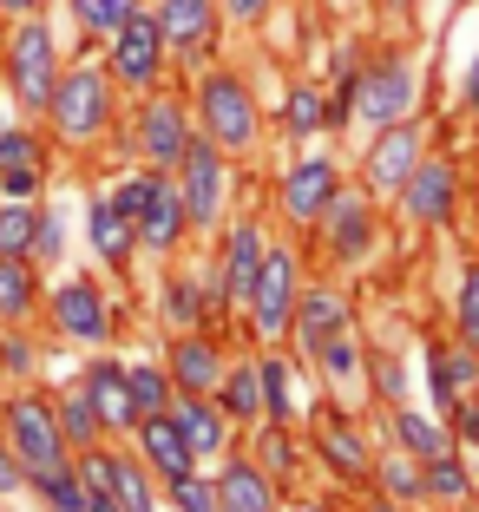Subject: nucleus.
<instances>
[{
    "label": "nucleus",
    "mask_w": 479,
    "mask_h": 512,
    "mask_svg": "<svg viewBox=\"0 0 479 512\" xmlns=\"http://www.w3.org/2000/svg\"><path fill=\"white\" fill-rule=\"evenodd\" d=\"M335 191H342V171H335L329 158H302V165H289V178H283V217L289 224H322V211H329Z\"/></svg>",
    "instance_id": "15"
},
{
    "label": "nucleus",
    "mask_w": 479,
    "mask_h": 512,
    "mask_svg": "<svg viewBox=\"0 0 479 512\" xmlns=\"http://www.w3.org/2000/svg\"><path fill=\"white\" fill-rule=\"evenodd\" d=\"M217 499H224V512H276V480L256 460H224V473H217Z\"/></svg>",
    "instance_id": "24"
},
{
    "label": "nucleus",
    "mask_w": 479,
    "mask_h": 512,
    "mask_svg": "<svg viewBox=\"0 0 479 512\" xmlns=\"http://www.w3.org/2000/svg\"><path fill=\"white\" fill-rule=\"evenodd\" d=\"M309 362L322 368V381H329V394H335V401H361V394H368V342H361L355 329L329 335V342L315 348Z\"/></svg>",
    "instance_id": "16"
},
{
    "label": "nucleus",
    "mask_w": 479,
    "mask_h": 512,
    "mask_svg": "<svg viewBox=\"0 0 479 512\" xmlns=\"http://www.w3.org/2000/svg\"><path fill=\"white\" fill-rule=\"evenodd\" d=\"M420 165V125L414 119H394L375 132V145H368V158H361V184L375 197H401V184L414 178Z\"/></svg>",
    "instance_id": "5"
},
{
    "label": "nucleus",
    "mask_w": 479,
    "mask_h": 512,
    "mask_svg": "<svg viewBox=\"0 0 479 512\" xmlns=\"http://www.w3.org/2000/svg\"><path fill=\"white\" fill-rule=\"evenodd\" d=\"M0 493H27V467H20V453L0 440Z\"/></svg>",
    "instance_id": "48"
},
{
    "label": "nucleus",
    "mask_w": 479,
    "mask_h": 512,
    "mask_svg": "<svg viewBox=\"0 0 479 512\" xmlns=\"http://www.w3.org/2000/svg\"><path fill=\"white\" fill-rule=\"evenodd\" d=\"M466 106L479 112V60H473V73H466Z\"/></svg>",
    "instance_id": "51"
},
{
    "label": "nucleus",
    "mask_w": 479,
    "mask_h": 512,
    "mask_svg": "<svg viewBox=\"0 0 479 512\" xmlns=\"http://www.w3.org/2000/svg\"><path fill=\"white\" fill-rule=\"evenodd\" d=\"M230 14H237V20H263V14H270V0H230Z\"/></svg>",
    "instance_id": "49"
},
{
    "label": "nucleus",
    "mask_w": 479,
    "mask_h": 512,
    "mask_svg": "<svg viewBox=\"0 0 479 512\" xmlns=\"http://www.w3.org/2000/svg\"><path fill=\"white\" fill-rule=\"evenodd\" d=\"M0 368H7V375H27V368H33L27 335H0Z\"/></svg>",
    "instance_id": "47"
},
{
    "label": "nucleus",
    "mask_w": 479,
    "mask_h": 512,
    "mask_svg": "<svg viewBox=\"0 0 479 512\" xmlns=\"http://www.w3.org/2000/svg\"><path fill=\"white\" fill-rule=\"evenodd\" d=\"M33 243H40V211L33 204H0V250L33 256Z\"/></svg>",
    "instance_id": "36"
},
{
    "label": "nucleus",
    "mask_w": 479,
    "mask_h": 512,
    "mask_svg": "<svg viewBox=\"0 0 479 512\" xmlns=\"http://www.w3.org/2000/svg\"><path fill=\"white\" fill-rule=\"evenodd\" d=\"M53 33L40 27V20L27 14V27L14 33V92L27 112H46V99H53Z\"/></svg>",
    "instance_id": "12"
},
{
    "label": "nucleus",
    "mask_w": 479,
    "mask_h": 512,
    "mask_svg": "<svg viewBox=\"0 0 479 512\" xmlns=\"http://www.w3.org/2000/svg\"><path fill=\"white\" fill-rule=\"evenodd\" d=\"M197 119H204V138H217L224 151H250L256 145V99L237 73H210L204 92H197Z\"/></svg>",
    "instance_id": "4"
},
{
    "label": "nucleus",
    "mask_w": 479,
    "mask_h": 512,
    "mask_svg": "<svg viewBox=\"0 0 479 512\" xmlns=\"http://www.w3.org/2000/svg\"><path fill=\"white\" fill-rule=\"evenodd\" d=\"M296 512H335V506H322V499H302V506Z\"/></svg>",
    "instance_id": "54"
},
{
    "label": "nucleus",
    "mask_w": 479,
    "mask_h": 512,
    "mask_svg": "<svg viewBox=\"0 0 479 512\" xmlns=\"http://www.w3.org/2000/svg\"><path fill=\"white\" fill-rule=\"evenodd\" d=\"M322 243H329V256H342V263H361V256L375 250V191H368V184L329 197V211H322Z\"/></svg>",
    "instance_id": "8"
},
{
    "label": "nucleus",
    "mask_w": 479,
    "mask_h": 512,
    "mask_svg": "<svg viewBox=\"0 0 479 512\" xmlns=\"http://www.w3.org/2000/svg\"><path fill=\"white\" fill-rule=\"evenodd\" d=\"M33 302H40L33 256H7V250H0V322H27Z\"/></svg>",
    "instance_id": "28"
},
{
    "label": "nucleus",
    "mask_w": 479,
    "mask_h": 512,
    "mask_svg": "<svg viewBox=\"0 0 479 512\" xmlns=\"http://www.w3.org/2000/svg\"><path fill=\"white\" fill-rule=\"evenodd\" d=\"M79 381H86L92 407H99L105 434H132V427H138V407H132V381H125V368L119 362H92Z\"/></svg>",
    "instance_id": "21"
},
{
    "label": "nucleus",
    "mask_w": 479,
    "mask_h": 512,
    "mask_svg": "<svg viewBox=\"0 0 479 512\" xmlns=\"http://www.w3.org/2000/svg\"><path fill=\"white\" fill-rule=\"evenodd\" d=\"M158 33H165L171 53H204L210 33H217V7L210 0H165L158 7Z\"/></svg>",
    "instance_id": "25"
},
{
    "label": "nucleus",
    "mask_w": 479,
    "mask_h": 512,
    "mask_svg": "<svg viewBox=\"0 0 479 512\" xmlns=\"http://www.w3.org/2000/svg\"><path fill=\"white\" fill-rule=\"evenodd\" d=\"M0 197H7V204H33V197H40V165L0 171Z\"/></svg>",
    "instance_id": "46"
},
{
    "label": "nucleus",
    "mask_w": 479,
    "mask_h": 512,
    "mask_svg": "<svg viewBox=\"0 0 479 512\" xmlns=\"http://www.w3.org/2000/svg\"><path fill=\"white\" fill-rule=\"evenodd\" d=\"M138 453H145V467H151V473H165V480H178V473L197 467V453H191V440H184V427L171 421V407H165V414H145V421H138Z\"/></svg>",
    "instance_id": "19"
},
{
    "label": "nucleus",
    "mask_w": 479,
    "mask_h": 512,
    "mask_svg": "<svg viewBox=\"0 0 479 512\" xmlns=\"http://www.w3.org/2000/svg\"><path fill=\"white\" fill-rule=\"evenodd\" d=\"M125 381H132V407H138V421H145V414H165V407L178 401L171 375H165V368H151V362H132V368H125Z\"/></svg>",
    "instance_id": "35"
},
{
    "label": "nucleus",
    "mask_w": 479,
    "mask_h": 512,
    "mask_svg": "<svg viewBox=\"0 0 479 512\" xmlns=\"http://www.w3.org/2000/svg\"><path fill=\"white\" fill-rule=\"evenodd\" d=\"M473 388H479V348H466L460 335H453V342L447 335L427 342V394H434L440 414H453Z\"/></svg>",
    "instance_id": "10"
},
{
    "label": "nucleus",
    "mask_w": 479,
    "mask_h": 512,
    "mask_svg": "<svg viewBox=\"0 0 479 512\" xmlns=\"http://www.w3.org/2000/svg\"><path fill=\"white\" fill-rule=\"evenodd\" d=\"M171 421L184 427V440H191L197 460H210V453L230 447V414L210 401V394H184V388H178V401H171Z\"/></svg>",
    "instance_id": "20"
},
{
    "label": "nucleus",
    "mask_w": 479,
    "mask_h": 512,
    "mask_svg": "<svg viewBox=\"0 0 479 512\" xmlns=\"http://www.w3.org/2000/svg\"><path fill=\"white\" fill-rule=\"evenodd\" d=\"M158 60H165V33H158L151 14L132 7V14L112 27V79H125V86H151V79H158Z\"/></svg>",
    "instance_id": "9"
},
{
    "label": "nucleus",
    "mask_w": 479,
    "mask_h": 512,
    "mask_svg": "<svg viewBox=\"0 0 479 512\" xmlns=\"http://www.w3.org/2000/svg\"><path fill=\"white\" fill-rule=\"evenodd\" d=\"M0 14H33V0H0Z\"/></svg>",
    "instance_id": "53"
},
{
    "label": "nucleus",
    "mask_w": 479,
    "mask_h": 512,
    "mask_svg": "<svg viewBox=\"0 0 479 512\" xmlns=\"http://www.w3.org/2000/svg\"><path fill=\"white\" fill-rule=\"evenodd\" d=\"M46 119H53V132H60V138H73V145L99 138L105 119H112V86H105L99 66H79V73H60V79H53Z\"/></svg>",
    "instance_id": "2"
},
{
    "label": "nucleus",
    "mask_w": 479,
    "mask_h": 512,
    "mask_svg": "<svg viewBox=\"0 0 479 512\" xmlns=\"http://www.w3.org/2000/svg\"><path fill=\"white\" fill-rule=\"evenodd\" d=\"M296 302H302V263L296 250H263V270L250 289V322L263 342H289L296 329Z\"/></svg>",
    "instance_id": "3"
},
{
    "label": "nucleus",
    "mask_w": 479,
    "mask_h": 512,
    "mask_svg": "<svg viewBox=\"0 0 479 512\" xmlns=\"http://www.w3.org/2000/svg\"><path fill=\"white\" fill-rule=\"evenodd\" d=\"M473 401H479V388H473Z\"/></svg>",
    "instance_id": "55"
},
{
    "label": "nucleus",
    "mask_w": 479,
    "mask_h": 512,
    "mask_svg": "<svg viewBox=\"0 0 479 512\" xmlns=\"http://www.w3.org/2000/svg\"><path fill=\"white\" fill-rule=\"evenodd\" d=\"M342 329H355V309H348V296L335 283H309L302 289V302H296V348L302 355H315V348L329 342V335H342Z\"/></svg>",
    "instance_id": "14"
},
{
    "label": "nucleus",
    "mask_w": 479,
    "mask_h": 512,
    "mask_svg": "<svg viewBox=\"0 0 479 512\" xmlns=\"http://www.w3.org/2000/svg\"><path fill=\"white\" fill-rule=\"evenodd\" d=\"M217 407L237 421H263V362H237L217 381Z\"/></svg>",
    "instance_id": "32"
},
{
    "label": "nucleus",
    "mask_w": 479,
    "mask_h": 512,
    "mask_svg": "<svg viewBox=\"0 0 479 512\" xmlns=\"http://www.w3.org/2000/svg\"><path fill=\"white\" fill-rule=\"evenodd\" d=\"M165 316H171V329H197L204 322V289L191 276H171L165 283Z\"/></svg>",
    "instance_id": "41"
},
{
    "label": "nucleus",
    "mask_w": 479,
    "mask_h": 512,
    "mask_svg": "<svg viewBox=\"0 0 479 512\" xmlns=\"http://www.w3.org/2000/svg\"><path fill=\"white\" fill-rule=\"evenodd\" d=\"M171 381H178L184 394H217V381H224V355H217L197 329H178V342H171Z\"/></svg>",
    "instance_id": "22"
},
{
    "label": "nucleus",
    "mask_w": 479,
    "mask_h": 512,
    "mask_svg": "<svg viewBox=\"0 0 479 512\" xmlns=\"http://www.w3.org/2000/svg\"><path fill=\"white\" fill-rule=\"evenodd\" d=\"M53 322H60V335H73V342H105V335H112L99 283H86V276H66V283L53 289Z\"/></svg>",
    "instance_id": "17"
},
{
    "label": "nucleus",
    "mask_w": 479,
    "mask_h": 512,
    "mask_svg": "<svg viewBox=\"0 0 479 512\" xmlns=\"http://www.w3.org/2000/svg\"><path fill=\"white\" fill-rule=\"evenodd\" d=\"M125 14H132V0H73V20L86 33H112Z\"/></svg>",
    "instance_id": "44"
},
{
    "label": "nucleus",
    "mask_w": 479,
    "mask_h": 512,
    "mask_svg": "<svg viewBox=\"0 0 479 512\" xmlns=\"http://www.w3.org/2000/svg\"><path fill=\"white\" fill-rule=\"evenodd\" d=\"M283 119H289L296 138H315L322 125H329V99H322L315 86H296V92H289V106H283Z\"/></svg>",
    "instance_id": "38"
},
{
    "label": "nucleus",
    "mask_w": 479,
    "mask_h": 512,
    "mask_svg": "<svg viewBox=\"0 0 479 512\" xmlns=\"http://www.w3.org/2000/svg\"><path fill=\"white\" fill-rule=\"evenodd\" d=\"M375 486L388 499H401V506H427V473H420V460L407 447H388L375 460Z\"/></svg>",
    "instance_id": "29"
},
{
    "label": "nucleus",
    "mask_w": 479,
    "mask_h": 512,
    "mask_svg": "<svg viewBox=\"0 0 479 512\" xmlns=\"http://www.w3.org/2000/svg\"><path fill=\"white\" fill-rule=\"evenodd\" d=\"M414 92H420L414 66L407 60H381V66H368V73L355 79V119H368V125L414 119Z\"/></svg>",
    "instance_id": "6"
},
{
    "label": "nucleus",
    "mask_w": 479,
    "mask_h": 512,
    "mask_svg": "<svg viewBox=\"0 0 479 512\" xmlns=\"http://www.w3.org/2000/svg\"><path fill=\"white\" fill-rule=\"evenodd\" d=\"M453 204H460V171H453V158H420L414 178L401 184V211L414 217V224H447Z\"/></svg>",
    "instance_id": "11"
},
{
    "label": "nucleus",
    "mask_w": 479,
    "mask_h": 512,
    "mask_svg": "<svg viewBox=\"0 0 479 512\" xmlns=\"http://www.w3.org/2000/svg\"><path fill=\"white\" fill-rule=\"evenodd\" d=\"M453 329H460L466 348H479V256L466 263V276H460V296H453Z\"/></svg>",
    "instance_id": "40"
},
{
    "label": "nucleus",
    "mask_w": 479,
    "mask_h": 512,
    "mask_svg": "<svg viewBox=\"0 0 479 512\" xmlns=\"http://www.w3.org/2000/svg\"><path fill=\"white\" fill-rule=\"evenodd\" d=\"M184 171V224H217V211H224V145L217 138H191L178 158Z\"/></svg>",
    "instance_id": "7"
},
{
    "label": "nucleus",
    "mask_w": 479,
    "mask_h": 512,
    "mask_svg": "<svg viewBox=\"0 0 479 512\" xmlns=\"http://www.w3.org/2000/svg\"><path fill=\"white\" fill-rule=\"evenodd\" d=\"M132 237H138L132 217H125L112 197H99V204H92V250H99L112 270H125V263H132Z\"/></svg>",
    "instance_id": "31"
},
{
    "label": "nucleus",
    "mask_w": 479,
    "mask_h": 512,
    "mask_svg": "<svg viewBox=\"0 0 479 512\" xmlns=\"http://www.w3.org/2000/svg\"><path fill=\"white\" fill-rule=\"evenodd\" d=\"M388 421H394V440H401L414 460H440V453H453L460 440H453V427H440L434 414H414V407H388Z\"/></svg>",
    "instance_id": "27"
},
{
    "label": "nucleus",
    "mask_w": 479,
    "mask_h": 512,
    "mask_svg": "<svg viewBox=\"0 0 479 512\" xmlns=\"http://www.w3.org/2000/svg\"><path fill=\"white\" fill-rule=\"evenodd\" d=\"M263 414L283 421V427L302 414V381H296V368H289L283 355H263Z\"/></svg>",
    "instance_id": "34"
},
{
    "label": "nucleus",
    "mask_w": 479,
    "mask_h": 512,
    "mask_svg": "<svg viewBox=\"0 0 479 512\" xmlns=\"http://www.w3.org/2000/svg\"><path fill=\"white\" fill-rule=\"evenodd\" d=\"M427 473V506H466L473 499V467H466V453H440V460H420Z\"/></svg>",
    "instance_id": "30"
},
{
    "label": "nucleus",
    "mask_w": 479,
    "mask_h": 512,
    "mask_svg": "<svg viewBox=\"0 0 479 512\" xmlns=\"http://www.w3.org/2000/svg\"><path fill=\"white\" fill-rule=\"evenodd\" d=\"M315 447H322V460H329V473H342L348 486L375 480V453H368V440H361V427L348 421V414H335V407H322V414H315Z\"/></svg>",
    "instance_id": "13"
},
{
    "label": "nucleus",
    "mask_w": 479,
    "mask_h": 512,
    "mask_svg": "<svg viewBox=\"0 0 479 512\" xmlns=\"http://www.w3.org/2000/svg\"><path fill=\"white\" fill-rule=\"evenodd\" d=\"M368 512H407V506H401V499H388V493H381V499H368Z\"/></svg>",
    "instance_id": "52"
},
{
    "label": "nucleus",
    "mask_w": 479,
    "mask_h": 512,
    "mask_svg": "<svg viewBox=\"0 0 479 512\" xmlns=\"http://www.w3.org/2000/svg\"><path fill=\"white\" fill-rule=\"evenodd\" d=\"M138 145H145L151 165H178L184 145H191V132H184V106H178V99H151L145 119H138Z\"/></svg>",
    "instance_id": "23"
},
{
    "label": "nucleus",
    "mask_w": 479,
    "mask_h": 512,
    "mask_svg": "<svg viewBox=\"0 0 479 512\" xmlns=\"http://www.w3.org/2000/svg\"><path fill=\"white\" fill-rule=\"evenodd\" d=\"M178 230H184V191L165 178H151V197H145V211H138V243L165 256L178 243Z\"/></svg>",
    "instance_id": "26"
},
{
    "label": "nucleus",
    "mask_w": 479,
    "mask_h": 512,
    "mask_svg": "<svg viewBox=\"0 0 479 512\" xmlns=\"http://www.w3.org/2000/svg\"><path fill=\"white\" fill-rule=\"evenodd\" d=\"M14 165H40V145H33V132L7 125L0 132V171H14Z\"/></svg>",
    "instance_id": "45"
},
{
    "label": "nucleus",
    "mask_w": 479,
    "mask_h": 512,
    "mask_svg": "<svg viewBox=\"0 0 479 512\" xmlns=\"http://www.w3.org/2000/svg\"><path fill=\"white\" fill-rule=\"evenodd\" d=\"M0 434H7V447L20 453L27 480H46V473L73 467V447H66V434H60V414H53L46 401H33V394H14V401L0 407Z\"/></svg>",
    "instance_id": "1"
},
{
    "label": "nucleus",
    "mask_w": 479,
    "mask_h": 512,
    "mask_svg": "<svg viewBox=\"0 0 479 512\" xmlns=\"http://www.w3.org/2000/svg\"><path fill=\"white\" fill-rule=\"evenodd\" d=\"M256 467L270 473V480H289V473H296V440H289L283 421L263 427V440H256Z\"/></svg>",
    "instance_id": "37"
},
{
    "label": "nucleus",
    "mask_w": 479,
    "mask_h": 512,
    "mask_svg": "<svg viewBox=\"0 0 479 512\" xmlns=\"http://www.w3.org/2000/svg\"><path fill=\"white\" fill-rule=\"evenodd\" d=\"M27 486H33V493H40L53 512H86V499H92L86 480H79L73 467H66V473H46V480H27Z\"/></svg>",
    "instance_id": "39"
},
{
    "label": "nucleus",
    "mask_w": 479,
    "mask_h": 512,
    "mask_svg": "<svg viewBox=\"0 0 479 512\" xmlns=\"http://www.w3.org/2000/svg\"><path fill=\"white\" fill-rule=\"evenodd\" d=\"M86 512H125V506H119L112 493H92V499H86Z\"/></svg>",
    "instance_id": "50"
},
{
    "label": "nucleus",
    "mask_w": 479,
    "mask_h": 512,
    "mask_svg": "<svg viewBox=\"0 0 479 512\" xmlns=\"http://www.w3.org/2000/svg\"><path fill=\"white\" fill-rule=\"evenodd\" d=\"M112 499H119L125 512H151V506H158V499H151L145 467H132V460H112Z\"/></svg>",
    "instance_id": "42"
},
{
    "label": "nucleus",
    "mask_w": 479,
    "mask_h": 512,
    "mask_svg": "<svg viewBox=\"0 0 479 512\" xmlns=\"http://www.w3.org/2000/svg\"><path fill=\"white\" fill-rule=\"evenodd\" d=\"M263 230L256 224H237L224 243V270H217V302H243L250 309V289H256V270H263Z\"/></svg>",
    "instance_id": "18"
},
{
    "label": "nucleus",
    "mask_w": 479,
    "mask_h": 512,
    "mask_svg": "<svg viewBox=\"0 0 479 512\" xmlns=\"http://www.w3.org/2000/svg\"><path fill=\"white\" fill-rule=\"evenodd\" d=\"M60 434H66V447L73 453H86V447H99V434H105V421H99V407H92V394H86V381H73V388L60 394Z\"/></svg>",
    "instance_id": "33"
},
{
    "label": "nucleus",
    "mask_w": 479,
    "mask_h": 512,
    "mask_svg": "<svg viewBox=\"0 0 479 512\" xmlns=\"http://www.w3.org/2000/svg\"><path fill=\"white\" fill-rule=\"evenodd\" d=\"M165 499H171L178 512H224V499H217V486H210V480H197V467H191V473H178Z\"/></svg>",
    "instance_id": "43"
}]
</instances>
